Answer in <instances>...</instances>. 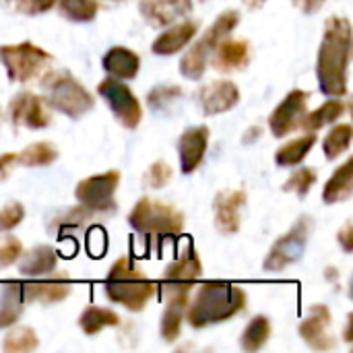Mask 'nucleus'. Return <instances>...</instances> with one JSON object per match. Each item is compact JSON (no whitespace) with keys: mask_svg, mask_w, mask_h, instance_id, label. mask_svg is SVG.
Here are the masks:
<instances>
[{"mask_svg":"<svg viewBox=\"0 0 353 353\" xmlns=\"http://www.w3.org/2000/svg\"><path fill=\"white\" fill-rule=\"evenodd\" d=\"M352 56V23L345 17H331L325 23V33L316 58L319 87L329 97L347 93V68Z\"/></svg>","mask_w":353,"mask_h":353,"instance_id":"obj_1","label":"nucleus"},{"mask_svg":"<svg viewBox=\"0 0 353 353\" xmlns=\"http://www.w3.org/2000/svg\"><path fill=\"white\" fill-rule=\"evenodd\" d=\"M246 292L230 281H205L184 312L192 329H207L225 323L246 308Z\"/></svg>","mask_w":353,"mask_h":353,"instance_id":"obj_2","label":"nucleus"},{"mask_svg":"<svg viewBox=\"0 0 353 353\" xmlns=\"http://www.w3.org/2000/svg\"><path fill=\"white\" fill-rule=\"evenodd\" d=\"M105 294L114 304L124 306L130 312H141L157 294V283L145 277L130 256H122L108 271Z\"/></svg>","mask_w":353,"mask_h":353,"instance_id":"obj_3","label":"nucleus"},{"mask_svg":"<svg viewBox=\"0 0 353 353\" xmlns=\"http://www.w3.org/2000/svg\"><path fill=\"white\" fill-rule=\"evenodd\" d=\"M130 228L147 240H170L182 234L184 215L172 205L143 196L128 213Z\"/></svg>","mask_w":353,"mask_h":353,"instance_id":"obj_4","label":"nucleus"},{"mask_svg":"<svg viewBox=\"0 0 353 353\" xmlns=\"http://www.w3.org/2000/svg\"><path fill=\"white\" fill-rule=\"evenodd\" d=\"M41 85L46 89L48 105L70 120L83 118L87 112L93 110L95 101L93 95L66 70H48L41 77Z\"/></svg>","mask_w":353,"mask_h":353,"instance_id":"obj_5","label":"nucleus"},{"mask_svg":"<svg viewBox=\"0 0 353 353\" xmlns=\"http://www.w3.org/2000/svg\"><path fill=\"white\" fill-rule=\"evenodd\" d=\"M240 23V12L238 10H225L221 12L211 27L188 48V52L180 60V72L188 81H199L205 74V68L209 64V58L215 50V46L230 35Z\"/></svg>","mask_w":353,"mask_h":353,"instance_id":"obj_6","label":"nucleus"},{"mask_svg":"<svg viewBox=\"0 0 353 353\" xmlns=\"http://www.w3.org/2000/svg\"><path fill=\"white\" fill-rule=\"evenodd\" d=\"M0 62L4 64L10 81L31 83L35 79H41L50 70L54 58L43 48L31 41H21L0 46Z\"/></svg>","mask_w":353,"mask_h":353,"instance_id":"obj_7","label":"nucleus"},{"mask_svg":"<svg viewBox=\"0 0 353 353\" xmlns=\"http://www.w3.org/2000/svg\"><path fill=\"white\" fill-rule=\"evenodd\" d=\"M312 234V217L310 215H302L290 232H285L267 252L265 261H263V269L267 273H279L292 265H296L308 246Z\"/></svg>","mask_w":353,"mask_h":353,"instance_id":"obj_8","label":"nucleus"},{"mask_svg":"<svg viewBox=\"0 0 353 353\" xmlns=\"http://www.w3.org/2000/svg\"><path fill=\"white\" fill-rule=\"evenodd\" d=\"M97 93L110 105L112 114L116 116V120L124 128L134 130L141 124V120H143V105H141L139 97L130 91V87L124 85L120 79H114V77L103 79L97 85Z\"/></svg>","mask_w":353,"mask_h":353,"instance_id":"obj_9","label":"nucleus"},{"mask_svg":"<svg viewBox=\"0 0 353 353\" xmlns=\"http://www.w3.org/2000/svg\"><path fill=\"white\" fill-rule=\"evenodd\" d=\"M120 184V172L118 170H110L97 176H89L83 178L77 188H74V196L79 201V205L87 207L91 213H105V211H114L116 209V188Z\"/></svg>","mask_w":353,"mask_h":353,"instance_id":"obj_10","label":"nucleus"},{"mask_svg":"<svg viewBox=\"0 0 353 353\" xmlns=\"http://www.w3.org/2000/svg\"><path fill=\"white\" fill-rule=\"evenodd\" d=\"M201 275H203V263H201L192 242L188 240V244L184 246L180 256L165 267L161 281H157V292H188V294H192L196 279Z\"/></svg>","mask_w":353,"mask_h":353,"instance_id":"obj_11","label":"nucleus"},{"mask_svg":"<svg viewBox=\"0 0 353 353\" xmlns=\"http://www.w3.org/2000/svg\"><path fill=\"white\" fill-rule=\"evenodd\" d=\"M308 97H310V93H306L302 89H294L279 101V105L269 116V128H271L273 137L283 139L302 126V120L306 116Z\"/></svg>","mask_w":353,"mask_h":353,"instance_id":"obj_12","label":"nucleus"},{"mask_svg":"<svg viewBox=\"0 0 353 353\" xmlns=\"http://www.w3.org/2000/svg\"><path fill=\"white\" fill-rule=\"evenodd\" d=\"M8 118L14 126L31 128V130H41V128L50 126V122H52V116L48 112L43 97H39L31 91H21L10 99Z\"/></svg>","mask_w":353,"mask_h":353,"instance_id":"obj_13","label":"nucleus"},{"mask_svg":"<svg viewBox=\"0 0 353 353\" xmlns=\"http://www.w3.org/2000/svg\"><path fill=\"white\" fill-rule=\"evenodd\" d=\"M331 310L325 304H314L308 316L300 323L298 333L316 352H331L337 347V339L331 333Z\"/></svg>","mask_w":353,"mask_h":353,"instance_id":"obj_14","label":"nucleus"},{"mask_svg":"<svg viewBox=\"0 0 353 353\" xmlns=\"http://www.w3.org/2000/svg\"><path fill=\"white\" fill-rule=\"evenodd\" d=\"M246 205L244 190H221L213 199L215 230L221 236H234L242 228V209Z\"/></svg>","mask_w":353,"mask_h":353,"instance_id":"obj_15","label":"nucleus"},{"mask_svg":"<svg viewBox=\"0 0 353 353\" xmlns=\"http://www.w3.org/2000/svg\"><path fill=\"white\" fill-rule=\"evenodd\" d=\"M209 137H211V130L205 124L190 126L180 134V139H178V157H180L182 174L188 176V174L199 170V165L203 163V159L207 155Z\"/></svg>","mask_w":353,"mask_h":353,"instance_id":"obj_16","label":"nucleus"},{"mask_svg":"<svg viewBox=\"0 0 353 353\" xmlns=\"http://www.w3.org/2000/svg\"><path fill=\"white\" fill-rule=\"evenodd\" d=\"M240 89L232 81H213L207 87L199 91V103L201 112L205 116H217L223 112H230L240 101Z\"/></svg>","mask_w":353,"mask_h":353,"instance_id":"obj_17","label":"nucleus"},{"mask_svg":"<svg viewBox=\"0 0 353 353\" xmlns=\"http://www.w3.org/2000/svg\"><path fill=\"white\" fill-rule=\"evenodd\" d=\"M70 292H72V283L66 275L23 283V296L27 304H41V306L60 304L70 296Z\"/></svg>","mask_w":353,"mask_h":353,"instance_id":"obj_18","label":"nucleus"},{"mask_svg":"<svg viewBox=\"0 0 353 353\" xmlns=\"http://www.w3.org/2000/svg\"><path fill=\"white\" fill-rule=\"evenodd\" d=\"M211 64L217 72H236L250 62V43L246 39H230L228 35L215 46Z\"/></svg>","mask_w":353,"mask_h":353,"instance_id":"obj_19","label":"nucleus"},{"mask_svg":"<svg viewBox=\"0 0 353 353\" xmlns=\"http://www.w3.org/2000/svg\"><path fill=\"white\" fill-rule=\"evenodd\" d=\"M139 10L151 27H168L192 10V0H141Z\"/></svg>","mask_w":353,"mask_h":353,"instance_id":"obj_20","label":"nucleus"},{"mask_svg":"<svg viewBox=\"0 0 353 353\" xmlns=\"http://www.w3.org/2000/svg\"><path fill=\"white\" fill-rule=\"evenodd\" d=\"M196 31H199V21L192 19L180 21L176 25H168V29L153 39L151 52L157 56H174L194 39Z\"/></svg>","mask_w":353,"mask_h":353,"instance_id":"obj_21","label":"nucleus"},{"mask_svg":"<svg viewBox=\"0 0 353 353\" xmlns=\"http://www.w3.org/2000/svg\"><path fill=\"white\" fill-rule=\"evenodd\" d=\"M101 66L110 77L120 79V81H130L141 70V56L137 52H132L130 48L114 46L103 54Z\"/></svg>","mask_w":353,"mask_h":353,"instance_id":"obj_22","label":"nucleus"},{"mask_svg":"<svg viewBox=\"0 0 353 353\" xmlns=\"http://www.w3.org/2000/svg\"><path fill=\"white\" fill-rule=\"evenodd\" d=\"M19 259V273L25 277H43L58 267V252L48 244L33 246L31 250L21 252Z\"/></svg>","mask_w":353,"mask_h":353,"instance_id":"obj_23","label":"nucleus"},{"mask_svg":"<svg viewBox=\"0 0 353 353\" xmlns=\"http://www.w3.org/2000/svg\"><path fill=\"white\" fill-rule=\"evenodd\" d=\"M25 308V296H23V283L21 281H6L0 285V329L12 327Z\"/></svg>","mask_w":353,"mask_h":353,"instance_id":"obj_24","label":"nucleus"},{"mask_svg":"<svg viewBox=\"0 0 353 353\" xmlns=\"http://www.w3.org/2000/svg\"><path fill=\"white\" fill-rule=\"evenodd\" d=\"M353 192V159H347L345 163H341L335 174L329 178V182L325 184L323 190V201L327 205H337L343 203L352 196Z\"/></svg>","mask_w":353,"mask_h":353,"instance_id":"obj_25","label":"nucleus"},{"mask_svg":"<svg viewBox=\"0 0 353 353\" xmlns=\"http://www.w3.org/2000/svg\"><path fill=\"white\" fill-rule=\"evenodd\" d=\"M316 145V134L310 132V134H304L300 139H294L285 145H281L277 151H275V163L279 168H294V165H300L308 153L312 151V147Z\"/></svg>","mask_w":353,"mask_h":353,"instance_id":"obj_26","label":"nucleus"},{"mask_svg":"<svg viewBox=\"0 0 353 353\" xmlns=\"http://www.w3.org/2000/svg\"><path fill=\"white\" fill-rule=\"evenodd\" d=\"M118 325H120V316L114 310L101 308V306H87L79 316V327L89 337L101 333L103 329H112Z\"/></svg>","mask_w":353,"mask_h":353,"instance_id":"obj_27","label":"nucleus"},{"mask_svg":"<svg viewBox=\"0 0 353 353\" xmlns=\"http://www.w3.org/2000/svg\"><path fill=\"white\" fill-rule=\"evenodd\" d=\"M91 211L83 205H77V207H70L66 211H62L60 215H56L50 223H48V230L52 234H58L60 238H68L70 234H74L77 230H81L89 219H91Z\"/></svg>","mask_w":353,"mask_h":353,"instance_id":"obj_28","label":"nucleus"},{"mask_svg":"<svg viewBox=\"0 0 353 353\" xmlns=\"http://www.w3.org/2000/svg\"><path fill=\"white\" fill-rule=\"evenodd\" d=\"M343 114H345V103L339 97H333V99L325 101L319 110L306 114L304 120H302V128L310 130V132H316L323 126H329V124L337 122Z\"/></svg>","mask_w":353,"mask_h":353,"instance_id":"obj_29","label":"nucleus"},{"mask_svg":"<svg viewBox=\"0 0 353 353\" xmlns=\"http://www.w3.org/2000/svg\"><path fill=\"white\" fill-rule=\"evenodd\" d=\"M271 333H273L271 321L265 314H256L246 325V329L242 333V339H240V347L248 353L259 352L261 347H265V343L269 341Z\"/></svg>","mask_w":353,"mask_h":353,"instance_id":"obj_30","label":"nucleus"},{"mask_svg":"<svg viewBox=\"0 0 353 353\" xmlns=\"http://www.w3.org/2000/svg\"><path fill=\"white\" fill-rule=\"evenodd\" d=\"M56 159H58V149L48 141L31 143L21 153H17V163L25 168H46Z\"/></svg>","mask_w":353,"mask_h":353,"instance_id":"obj_31","label":"nucleus"},{"mask_svg":"<svg viewBox=\"0 0 353 353\" xmlns=\"http://www.w3.org/2000/svg\"><path fill=\"white\" fill-rule=\"evenodd\" d=\"M58 10L72 23H91L97 17V0H58Z\"/></svg>","mask_w":353,"mask_h":353,"instance_id":"obj_32","label":"nucleus"},{"mask_svg":"<svg viewBox=\"0 0 353 353\" xmlns=\"http://www.w3.org/2000/svg\"><path fill=\"white\" fill-rule=\"evenodd\" d=\"M353 139L352 124H337L329 130V134L323 141V151L327 155V159H337L339 155H343Z\"/></svg>","mask_w":353,"mask_h":353,"instance_id":"obj_33","label":"nucleus"},{"mask_svg":"<svg viewBox=\"0 0 353 353\" xmlns=\"http://www.w3.org/2000/svg\"><path fill=\"white\" fill-rule=\"evenodd\" d=\"M39 347V339L31 327H17L6 333L2 341V350L6 353H27L35 352Z\"/></svg>","mask_w":353,"mask_h":353,"instance_id":"obj_34","label":"nucleus"},{"mask_svg":"<svg viewBox=\"0 0 353 353\" xmlns=\"http://www.w3.org/2000/svg\"><path fill=\"white\" fill-rule=\"evenodd\" d=\"M184 308H178V306H168L165 304V310L161 314V323H159V335L163 341L168 343H174L180 333H182V323H184Z\"/></svg>","mask_w":353,"mask_h":353,"instance_id":"obj_35","label":"nucleus"},{"mask_svg":"<svg viewBox=\"0 0 353 353\" xmlns=\"http://www.w3.org/2000/svg\"><path fill=\"white\" fill-rule=\"evenodd\" d=\"M182 97V89L178 85H157L147 93V103L153 112H168Z\"/></svg>","mask_w":353,"mask_h":353,"instance_id":"obj_36","label":"nucleus"},{"mask_svg":"<svg viewBox=\"0 0 353 353\" xmlns=\"http://www.w3.org/2000/svg\"><path fill=\"white\" fill-rule=\"evenodd\" d=\"M314 182H316V172H314L312 168H300V170H296V172L285 180L283 192H294V194H298L300 199H304V196H308V192H310V188L314 186Z\"/></svg>","mask_w":353,"mask_h":353,"instance_id":"obj_37","label":"nucleus"},{"mask_svg":"<svg viewBox=\"0 0 353 353\" xmlns=\"http://www.w3.org/2000/svg\"><path fill=\"white\" fill-rule=\"evenodd\" d=\"M172 172H174L172 165H168L161 159L155 161V163H151L147 168L145 176H143L145 188H149V190H161V188H165L170 184V180H172Z\"/></svg>","mask_w":353,"mask_h":353,"instance_id":"obj_38","label":"nucleus"},{"mask_svg":"<svg viewBox=\"0 0 353 353\" xmlns=\"http://www.w3.org/2000/svg\"><path fill=\"white\" fill-rule=\"evenodd\" d=\"M25 219V207L21 203H8L0 207V232H10L14 230L21 221Z\"/></svg>","mask_w":353,"mask_h":353,"instance_id":"obj_39","label":"nucleus"},{"mask_svg":"<svg viewBox=\"0 0 353 353\" xmlns=\"http://www.w3.org/2000/svg\"><path fill=\"white\" fill-rule=\"evenodd\" d=\"M21 252H23V246L17 238H12V236L2 238L0 240V269L14 265L19 261Z\"/></svg>","mask_w":353,"mask_h":353,"instance_id":"obj_40","label":"nucleus"},{"mask_svg":"<svg viewBox=\"0 0 353 353\" xmlns=\"http://www.w3.org/2000/svg\"><path fill=\"white\" fill-rule=\"evenodd\" d=\"M54 4L56 0H14L12 6H17V10L25 14H41V12H48Z\"/></svg>","mask_w":353,"mask_h":353,"instance_id":"obj_41","label":"nucleus"},{"mask_svg":"<svg viewBox=\"0 0 353 353\" xmlns=\"http://www.w3.org/2000/svg\"><path fill=\"white\" fill-rule=\"evenodd\" d=\"M337 242L341 244V248H343V252H352L353 250V228H352V221H347L339 232H337Z\"/></svg>","mask_w":353,"mask_h":353,"instance_id":"obj_42","label":"nucleus"},{"mask_svg":"<svg viewBox=\"0 0 353 353\" xmlns=\"http://www.w3.org/2000/svg\"><path fill=\"white\" fill-rule=\"evenodd\" d=\"M14 163H17V153H2L0 155V182L10 176Z\"/></svg>","mask_w":353,"mask_h":353,"instance_id":"obj_43","label":"nucleus"},{"mask_svg":"<svg viewBox=\"0 0 353 353\" xmlns=\"http://www.w3.org/2000/svg\"><path fill=\"white\" fill-rule=\"evenodd\" d=\"M294 2V6H298L302 12H306V14H312V12H316L323 4H325V0H292Z\"/></svg>","mask_w":353,"mask_h":353,"instance_id":"obj_44","label":"nucleus"},{"mask_svg":"<svg viewBox=\"0 0 353 353\" xmlns=\"http://www.w3.org/2000/svg\"><path fill=\"white\" fill-rule=\"evenodd\" d=\"M261 132H263V128H261V126H250V128L244 132L242 143H244V145H250V143L259 141V139H261Z\"/></svg>","mask_w":353,"mask_h":353,"instance_id":"obj_45","label":"nucleus"},{"mask_svg":"<svg viewBox=\"0 0 353 353\" xmlns=\"http://www.w3.org/2000/svg\"><path fill=\"white\" fill-rule=\"evenodd\" d=\"M345 341H352V314L347 316V325H345Z\"/></svg>","mask_w":353,"mask_h":353,"instance_id":"obj_46","label":"nucleus"},{"mask_svg":"<svg viewBox=\"0 0 353 353\" xmlns=\"http://www.w3.org/2000/svg\"><path fill=\"white\" fill-rule=\"evenodd\" d=\"M263 2H265V0H246V4H250L252 8H256V6H261Z\"/></svg>","mask_w":353,"mask_h":353,"instance_id":"obj_47","label":"nucleus"},{"mask_svg":"<svg viewBox=\"0 0 353 353\" xmlns=\"http://www.w3.org/2000/svg\"><path fill=\"white\" fill-rule=\"evenodd\" d=\"M0 2H2L4 6H12V4H14V0H0Z\"/></svg>","mask_w":353,"mask_h":353,"instance_id":"obj_48","label":"nucleus"},{"mask_svg":"<svg viewBox=\"0 0 353 353\" xmlns=\"http://www.w3.org/2000/svg\"><path fill=\"white\" fill-rule=\"evenodd\" d=\"M0 116H2V112H0Z\"/></svg>","mask_w":353,"mask_h":353,"instance_id":"obj_49","label":"nucleus"}]
</instances>
